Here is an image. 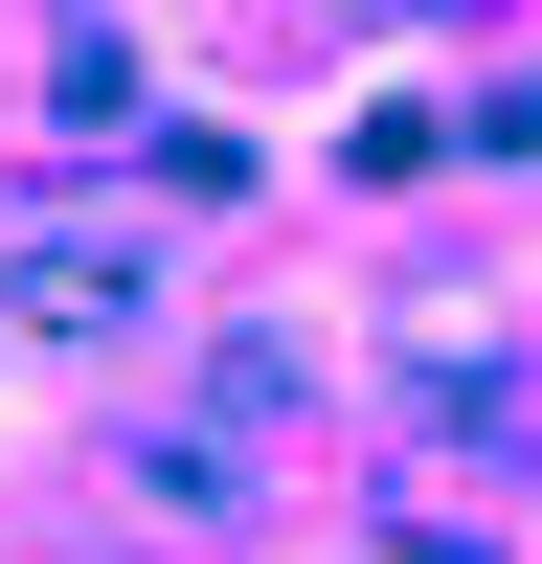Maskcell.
Listing matches in <instances>:
<instances>
[{
    "label": "cell",
    "instance_id": "1",
    "mask_svg": "<svg viewBox=\"0 0 542 564\" xmlns=\"http://www.w3.org/2000/svg\"><path fill=\"white\" fill-rule=\"evenodd\" d=\"M0 294H23L45 339H136V249H90V226H45V249L0 271Z\"/></svg>",
    "mask_w": 542,
    "mask_h": 564
}]
</instances>
